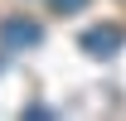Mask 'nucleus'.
<instances>
[{
    "label": "nucleus",
    "instance_id": "f257e3e1",
    "mask_svg": "<svg viewBox=\"0 0 126 121\" xmlns=\"http://www.w3.org/2000/svg\"><path fill=\"white\" fill-rule=\"evenodd\" d=\"M39 44H44V24L39 19H24V15L0 19V48L5 53H24V48H39Z\"/></svg>",
    "mask_w": 126,
    "mask_h": 121
},
{
    "label": "nucleus",
    "instance_id": "f03ea898",
    "mask_svg": "<svg viewBox=\"0 0 126 121\" xmlns=\"http://www.w3.org/2000/svg\"><path fill=\"white\" fill-rule=\"evenodd\" d=\"M121 44H126L121 24H92V29H82V48L92 58H111V53H121Z\"/></svg>",
    "mask_w": 126,
    "mask_h": 121
},
{
    "label": "nucleus",
    "instance_id": "7ed1b4c3",
    "mask_svg": "<svg viewBox=\"0 0 126 121\" xmlns=\"http://www.w3.org/2000/svg\"><path fill=\"white\" fill-rule=\"evenodd\" d=\"M58 15H78V10H87V0H48Z\"/></svg>",
    "mask_w": 126,
    "mask_h": 121
}]
</instances>
